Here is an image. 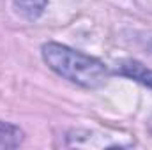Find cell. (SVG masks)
I'll list each match as a JSON object with an SVG mask.
<instances>
[{"instance_id": "2", "label": "cell", "mask_w": 152, "mask_h": 150, "mask_svg": "<svg viewBox=\"0 0 152 150\" xmlns=\"http://www.w3.org/2000/svg\"><path fill=\"white\" fill-rule=\"evenodd\" d=\"M117 73L122 76H127L152 90V71L136 60H120L117 64Z\"/></svg>"}, {"instance_id": "1", "label": "cell", "mask_w": 152, "mask_h": 150, "mask_svg": "<svg viewBox=\"0 0 152 150\" xmlns=\"http://www.w3.org/2000/svg\"><path fill=\"white\" fill-rule=\"evenodd\" d=\"M41 53L51 71L85 88H99L110 76L106 66L101 60L75 51L58 42L42 44Z\"/></svg>"}, {"instance_id": "3", "label": "cell", "mask_w": 152, "mask_h": 150, "mask_svg": "<svg viewBox=\"0 0 152 150\" xmlns=\"http://www.w3.org/2000/svg\"><path fill=\"white\" fill-rule=\"evenodd\" d=\"M23 138H25V134L20 127L0 120V149L2 150L20 147L23 143Z\"/></svg>"}, {"instance_id": "4", "label": "cell", "mask_w": 152, "mask_h": 150, "mask_svg": "<svg viewBox=\"0 0 152 150\" xmlns=\"http://www.w3.org/2000/svg\"><path fill=\"white\" fill-rule=\"evenodd\" d=\"M12 5H14V11L21 18L34 21L44 12L48 0H12Z\"/></svg>"}]
</instances>
